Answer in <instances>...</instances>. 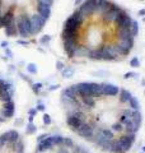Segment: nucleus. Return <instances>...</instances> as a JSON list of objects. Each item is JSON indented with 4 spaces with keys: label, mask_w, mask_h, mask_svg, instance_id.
Instances as JSON below:
<instances>
[{
    "label": "nucleus",
    "mask_w": 145,
    "mask_h": 153,
    "mask_svg": "<svg viewBox=\"0 0 145 153\" xmlns=\"http://www.w3.org/2000/svg\"><path fill=\"white\" fill-rule=\"evenodd\" d=\"M61 102L66 124L104 153H127L136 140L143 115L138 98L109 83L81 82L65 88Z\"/></svg>",
    "instance_id": "f257e3e1"
},
{
    "label": "nucleus",
    "mask_w": 145,
    "mask_h": 153,
    "mask_svg": "<svg viewBox=\"0 0 145 153\" xmlns=\"http://www.w3.org/2000/svg\"><path fill=\"white\" fill-rule=\"evenodd\" d=\"M139 28L134 18L112 0H84L62 30L69 57L120 61L132 51Z\"/></svg>",
    "instance_id": "f03ea898"
},
{
    "label": "nucleus",
    "mask_w": 145,
    "mask_h": 153,
    "mask_svg": "<svg viewBox=\"0 0 145 153\" xmlns=\"http://www.w3.org/2000/svg\"><path fill=\"white\" fill-rule=\"evenodd\" d=\"M17 28H18V36H21L23 38H27L31 33V17L24 14L21 16L17 19Z\"/></svg>",
    "instance_id": "7ed1b4c3"
},
{
    "label": "nucleus",
    "mask_w": 145,
    "mask_h": 153,
    "mask_svg": "<svg viewBox=\"0 0 145 153\" xmlns=\"http://www.w3.org/2000/svg\"><path fill=\"white\" fill-rule=\"evenodd\" d=\"M46 19L41 17L40 14L35 13L33 16H31V33L32 35H37L42 31V28L46 25Z\"/></svg>",
    "instance_id": "20e7f679"
},
{
    "label": "nucleus",
    "mask_w": 145,
    "mask_h": 153,
    "mask_svg": "<svg viewBox=\"0 0 145 153\" xmlns=\"http://www.w3.org/2000/svg\"><path fill=\"white\" fill-rule=\"evenodd\" d=\"M36 10L37 14H40L41 17H43L47 21L51 16V5H48L46 3H41V1H37V5H36Z\"/></svg>",
    "instance_id": "39448f33"
},
{
    "label": "nucleus",
    "mask_w": 145,
    "mask_h": 153,
    "mask_svg": "<svg viewBox=\"0 0 145 153\" xmlns=\"http://www.w3.org/2000/svg\"><path fill=\"white\" fill-rule=\"evenodd\" d=\"M14 112H16V103H14L13 101H9V102L4 103V107L1 110V114H3L4 117L10 119V117H13Z\"/></svg>",
    "instance_id": "423d86ee"
},
{
    "label": "nucleus",
    "mask_w": 145,
    "mask_h": 153,
    "mask_svg": "<svg viewBox=\"0 0 145 153\" xmlns=\"http://www.w3.org/2000/svg\"><path fill=\"white\" fill-rule=\"evenodd\" d=\"M0 21H1V27L5 28L7 26H9V25H12V23L16 22L14 21V13L12 10H8L5 14H3L1 16Z\"/></svg>",
    "instance_id": "0eeeda50"
},
{
    "label": "nucleus",
    "mask_w": 145,
    "mask_h": 153,
    "mask_svg": "<svg viewBox=\"0 0 145 153\" xmlns=\"http://www.w3.org/2000/svg\"><path fill=\"white\" fill-rule=\"evenodd\" d=\"M4 32H5V35H7L8 37H14V36H17V35H18L17 23L14 22V23H12V25L7 26L5 28H4Z\"/></svg>",
    "instance_id": "6e6552de"
},
{
    "label": "nucleus",
    "mask_w": 145,
    "mask_h": 153,
    "mask_svg": "<svg viewBox=\"0 0 145 153\" xmlns=\"http://www.w3.org/2000/svg\"><path fill=\"white\" fill-rule=\"evenodd\" d=\"M7 134H8V139H9L8 143H10V144H16V143L19 140V133L17 130H14V129L8 130Z\"/></svg>",
    "instance_id": "1a4fd4ad"
},
{
    "label": "nucleus",
    "mask_w": 145,
    "mask_h": 153,
    "mask_svg": "<svg viewBox=\"0 0 145 153\" xmlns=\"http://www.w3.org/2000/svg\"><path fill=\"white\" fill-rule=\"evenodd\" d=\"M13 147L17 153H24V143L22 140H18L16 144H13Z\"/></svg>",
    "instance_id": "9d476101"
},
{
    "label": "nucleus",
    "mask_w": 145,
    "mask_h": 153,
    "mask_svg": "<svg viewBox=\"0 0 145 153\" xmlns=\"http://www.w3.org/2000/svg\"><path fill=\"white\" fill-rule=\"evenodd\" d=\"M36 130H37V128H36V125H35L33 123H28V124H27L26 133L28 134V135H32V134H35V133H36Z\"/></svg>",
    "instance_id": "9b49d317"
},
{
    "label": "nucleus",
    "mask_w": 145,
    "mask_h": 153,
    "mask_svg": "<svg viewBox=\"0 0 145 153\" xmlns=\"http://www.w3.org/2000/svg\"><path fill=\"white\" fill-rule=\"evenodd\" d=\"M8 142H9V139H8L7 131L3 133V134H0V147H4L5 144H8Z\"/></svg>",
    "instance_id": "f8f14e48"
},
{
    "label": "nucleus",
    "mask_w": 145,
    "mask_h": 153,
    "mask_svg": "<svg viewBox=\"0 0 145 153\" xmlns=\"http://www.w3.org/2000/svg\"><path fill=\"white\" fill-rule=\"evenodd\" d=\"M27 70L30 71L31 74H36V73H37V68H36V65H35V64H28Z\"/></svg>",
    "instance_id": "ddd939ff"
},
{
    "label": "nucleus",
    "mask_w": 145,
    "mask_h": 153,
    "mask_svg": "<svg viewBox=\"0 0 145 153\" xmlns=\"http://www.w3.org/2000/svg\"><path fill=\"white\" fill-rule=\"evenodd\" d=\"M43 123H45L46 125H48V124L51 123V119H50V116H48V115H43Z\"/></svg>",
    "instance_id": "4468645a"
},
{
    "label": "nucleus",
    "mask_w": 145,
    "mask_h": 153,
    "mask_svg": "<svg viewBox=\"0 0 145 153\" xmlns=\"http://www.w3.org/2000/svg\"><path fill=\"white\" fill-rule=\"evenodd\" d=\"M19 75H21V76H22V79H23V80H26L27 83H32V80H31L30 78H28L27 75H24V74H22V73H19Z\"/></svg>",
    "instance_id": "2eb2a0df"
},
{
    "label": "nucleus",
    "mask_w": 145,
    "mask_h": 153,
    "mask_svg": "<svg viewBox=\"0 0 145 153\" xmlns=\"http://www.w3.org/2000/svg\"><path fill=\"white\" fill-rule=\"evenodd\" d=\"M40 88H41V84H40V83H35V84H33V91H35L36 93H38Z\"/></svg>",
    "instance_id": "dca6fc26"
},
{
    "label": "nucleus",
    "mask_w": 145,
    "mask_h": 153,
    "mask_svg": "<svg viewBox=\"0 0 145 153\" xmlns=\"http://www.w3.org/2000/svg\"><path fill=\"white\" fill-rule=\"evenodd\" d=\"M48 41H50V37H48V36H43L41 38V44H47Z\"/></svg>",
    "instance_id": "f3484780"
},
{
    "label": "nucleus",
    "mask_w": 145,
    "mask_h": 153,
    "mask_svg": "<svg viewBox=\"0 0 145 153\" xmlns=\"http://www.w3.org/2000/svg\"><path fill=\"white\" fill-rule=\"evenodd\" d=\"M37 1H41V3H46L48 5L52 7V4H54V0H37Z\"/></svg>",
    "instance_id": "a211bd4d"
},
{
    "label": "nucleus",
    "mask_w": 145,
    "mask_h": 153,
    "mask_svg": "<svg viewBox=\"0 0 145 153\" xmlns=\"http://www.w3.org/2000/svg\"><path fill=\"white\" fill-rule=\"evenodd\" d=\"M28 114H30V116H35L37 114V108H31L30 111H28Z\"/></svg>",
    "instance_id": "6ab92c4d"
},
{
    "label": "nucleus",
    "mask_w": 145,
    "mask_h": 153,
    "mask_svg": "<svg viewBox=\"0 0 145 153\" xmlns=\"http://www.w3.org/2000/svg\"><path fill=\"white\" fill-rule=\"evenodd\" d=\"M18 44L19 45H23V46H28V45H30V42H28V41H23V40H19Z\"/></svg>",
    "instance_id": "aec40b11"
},
{
    "label": "nucleus",
    "mask_w": 145,
    "mask_h": 153,
    "mask_svg": "<svg viewBox=\"0 0 145 153\" xmlns=\"http://www.w3.org/2000/svg\"><path fill=\"white\" fill-rule=\"evenodd\" d=\"M45 138H47V134H41V135L37 138V140H38V142H41V140L45 139Z\"/></svg>",
    "instance_id": "412c9836"
},
{
    "label": "nucleus",
    "mask_w": 145,
    "mask_h": 153,
    "mask_svg": "<svg viewBox=\"0 0 145 153\" xmlns=\"http://www.w3.org/2000/svg\"><path fill=\"white\" fill-rule=\"evenodd\" d=\"M8 45H9V44H8V41H3V42H1V45H0V46H1L3 49H7Z\"/></svg>",
    "instance_id": "4be33fe9"
},
{
    "label": "nucleus",
    "mask_w": 145,
    "mask_h": 153,
    "mask_svg": "<svg viewBox=\"0 0 145 153\" xmlns=\"http://www.w3.org/2000/svg\"><path fill=\"white\" fill-rule=\"evenodd\" d=\"M5 54H7V56H8V57H12V51H10V50H9V49H8V47H7V49H5Z\"/></svg>",
    "instance_id": "5701e85b"
},
{
    "label": "nucleus",
    "mask_w": 145,
    "mask_h": 153,
    "mask_svg": "<svg viewBox=\"0 0 145 153\" xmlns=\"http://www.w3.org/2000/svg\"><path fill=\"white\" fill-rule=\"evenodd\" d=\"M38 110H40V111H42V110H45V106H43V105H40V106L37 107V111Z\"/></svg>",
    "instance_id": "b1692460"
},
{
    "label": "nucleus",
    "mask_w": 145,
    "mask_h": 153,
    "mask_svg": "<svg viewBox=\"0 0 145 153\" xmlns=\"http://www.w3.org/2000/svg\"><path fill=\"white\" fill-rule=\"evenodd\" d=\"M16 124H17V125H21V124H22V120H21V119H18V120L16 121Z\"/></svg>",
    "instance_id": "393cba45"
},
{
    "label": "nucleus",
    "mask_w": 145,
    "mask_h": 153,
    "mask_svg": "<svg viewBox=\"0 0 145 153\" xmlns=\"http://www.w3.org/2000/svg\"><path fill=\"white\" fill-rule=\"evenodd\" d=\"M28 120H30V123H32L33 121V116H30V117H28Z\"/></svg>",
    "instance_id": "a878e982"
},
{
    "label": "nucleus",
    "mask_w": 145,
    "mask_h": 153,
    "mask_svg": "<svg viewBox=\"0 0 145 153\" xmlns=\"http://www.w3.org/2000/svg\"><path fill=\"white\" fill-rule=\"evenodd\" d=\"M3 121H4V119H3V117H0V123H3Z\"/></svg>",
    "instance_id": "bb28decb"
},
{
    "label": "nucleus",
    "mask_w": 145,
    "mask_h": 153,
    "mask_svg": "<svg viewBox=\"0 0 145 153\" xmlns=\"http://www.w3.org/2000/svg\"><path fill=\"white\" fill-rule=\"evenodd\" d=\"M0 83H1V78H0Z\"/></svg>",
    "instance_id": "cd10ccee"
}]
</instances>
